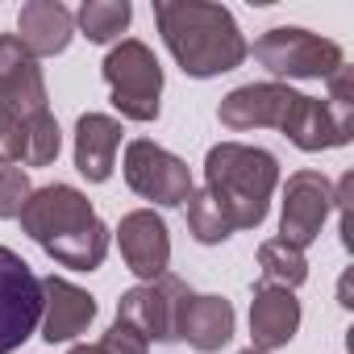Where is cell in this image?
Masks as SVG:
<instances>
[{"label":"cell","instance_id":"cb8c5ba5","mask_svg":"<svg viewBox=\"0 0 354 354\" xmlns=\"http://www.w3.org/2000/svg\"><path fill=\"white\" fill-rule=\"evenodd\" d=\"M100 350H104V354H150V342H146L138 329H129V325L113 321V329L104 333Z\"/></svg>","mask_w":354,"mask_h":354},{"label":"cell","instance_id":"ac0fdd59","mask_svg":"<svg viewBox=\"0 0 354 354\" xmlns=\"http://www.w3.org/2000/svg\"><path fill=\"white\" fill-rule=\"evenodd\" d=\"M59 267H71V271H96L100 263H104V254H109V225L96 217L92 225H84V230H75V234H63V238H55L50 246H42Z\"/></svg>","mask_w":354,"mask_h":354},{"label":"cell","instance_id":"8fae6325","mask_svg":"<svg viewBox=\"0 0 354 354\" xmlns=\"http://www.w3.org/2000/svg\"><path fill=\"white\" fill-rule=\"evenodd\" d=\"M117 246H121L125 267H129L142 283H154L158 275H167V263H171V234H167V221H162L154 209H133V213H125L121 225H117Z\"/></svg>","mask_w":354,"mask_h":354},{"label":"cell","instance_id":"52a82bcc","mask_svg":"<svg viewBox=\"0 0 354 354\" xmlns=\"http://www.w3.org/2000/svg\"><path fill=\"white\" fill-rule=\"evenodd\" d=\"M192 296V288L180 275H158L154 283H138L129 292H121L117 300V321L138 329L146 342H175V325H180L184 300Z\"/></svg>","mask_w":354,"mask_h":354},{"label":"cell","instance_id":"44dd1931","mask_svg":"<svg viewBox=\"0 0 354 354\" xmlns=\"http://www.w3.org/2000/svg\"><path fill=\"white\" fill-rule=\"evenodd\" d=\"M63 150V129L50 113L30 117L21 125V167H50Z\"/></svg>","mask_w":354,"mask_h":354},{"label":"cell","instance_id":"2e32d148","mask_svg":"<svg viewBox=\"0 0 354 354\" xmlns=\"http://www.w3.org/2000/svg\"><path fill=\"white\" fill-rule=\"evenodd\" d=\"M121 121L109 113H84L75 121V171L88 184H104L113 167H117V150H121Z\"/></svg>","mask_w":354,"mask_h":354},{"label":"cell","instance_id":"3957f363","mask_svg":"<svg viewBox=\"0 0 354 354\" xmlns=\"http://www.w3.org/2000/svg\"><path fill=\"white\" fill-rule=\"evenodd\" d=\"M104 84L113 92V109L129 121H154L158 117V96H162V67L154 50L138 38H121L104 63Z\"/></svg>","mask_w":354,"mask_h":354},{"label":"cell","instance_id":"7c38bea8","mask_svg":"<svg viewBox=\"0 0 354 354\" xmlns=\"http://www.w3.org/2000/svg\"><path fill=\"white\" fill-rule=\"evenodd\" d=\"M0 104H5L9 113H17L21 121L50 113L46 109L42 67L13 34H0Z\"/></svg>","mask_w":354,"mask_h":354},{"label":"cell","instance_id":"4fadbf2b","mask_svg":"<svg viewBox=\"0 0 354 354\" xmlns=\"http://www.w3.org/2000/svg\"><path fill=\"white\" fill-rule=\"evenodd\" d=\"M96 317V300L75 288L71 279L63 275H46L42 279V342L46 346H59V342H71L80 337Z\"/></svg>","mask_w":354,"mask_h":354},{"label":"cell","instance_id":"e0dca14e","mask_svg":"<svg viewBox=\"0 0 354 354\" xmlns=\"http://www.w3.org/2000/svg\"><path fill=\"white\" fill-rule=\"evenodd\" d=\"M234 304L225 296H188L180 325H175V342H188L201 354H217L230 337H234Z\"/></svg>","mask_w":354,"mask_h":354},{"label":"cell","instance_id":"5b68a950","mask_svg":"<svg viewBox=\"0 0 354 354\" xmlns=\"http://www.w3.org/2000/svg\"><path fill=\"white\" fill-rule=\"evenodd\" d=\"M42 325V279L30 263L0 246V354H13L26 346Z\"/></svg>","mask_w":354,"mask_h":354},{"label":"cell","instance_id":"9c48e42d","mask_svg":"<svg viewBox=\"0 0 354 354\" xmlns=\"http://www.w3.org/2000/svg\"><path fill=\"white\" fill-rule=\"evenodd\" d=\"M17 221H21V230L38 246H50L55 238L92 225L96 209H92V201L80 188H71V184H46V188H34V196L26 201V209H21Z\"/></svg>","mask_w":354,"mask_h":354},{"label":"cell","instance_id":"d4e9b609","mask_svg":"<svg viewBox=\"0 0 354 354\" xmlns=\"http://www.w3.org/2000/svg\"><path fill=\"white\" fill-rule=\"evenodd\" d=\"M67 354H104V350H100V346H88V342H84V346H71Z\"/></svg>","mask_w":354,"mask_h":354},{"label":"cell","instance_id":"8992f818","mask_svg":"<svg viewBox=\"0 0 354 354\" xmlns=\"http://www.w3.org/2000/svg\"><path fill=\"white\" fill-rule=\"evenodd\" d=\"M125 184L142 196L154 201L162 209H180L192 196V171L184 158H175L171 150H162L150 138H133L125 146Z\"/></svg>","mask_w":354,"mask_h":354},{"label":"cell","instance_id":"5bb4252c","mask_svg":"<svg viewBox=\"0 0 354 354\" xmlns=\"http://www.w3.org/2000/svg\"><path fill=\"white\" fill-rule=\"evenodd\" d=\"M300 329V300L288 288L275 283H254V300H250V337L254 350L271 354L279 346H288Z\"/></svg>","mask_w":354,"mask_h":354},{"label":"cell","instance_id":"7402d4cb","mask_svg":"<svg viewBox=\"0 0 354 354\" xmlns=\"http://www.w3.org/2000/svg\"><path fill=\"white\" fill-rule=\"evenodd\" d=\"M188 234H192L201 246H221V242L234 234L230 217L221 213V205H217L205 188H192V196H188Z\"/></svg>","mask_w":354,"mask_h":354},{"label":"cell","instance_id":"7a4b0ae2","mask_svg":"<svg viewBox=\"0 0 354 354\" xmlns=\"http://www.w3.org/2000/svg\"><path fill=\"white\" fill-rule=\"evenodd\" d=\"M279 188V162L263 146L217 142L205 154V192L221 205L234 230H259Z\"/></svg>","mask_w":354,"mask_h":354},{"label":"cell","instance_id":"277c9868","mask_svg":"<svg viewBox=\"0 0 354 354\" xmlns=\"http://www.w3.org/2000/svg\"><path fill=\"white\" fill-rule=\"evenodd\" d=\"M254 59L283 80H329L346 67V55L333 38L308 34L300 26H275L254 42Z\"/></svg>","mask_w":354,"mask_h":354},{"label":"cell","instance_id":"603a6c76","mask_svg":"<svg viewBox=\"0 0 354 354\" xmlns=\"http://www.w3.org/2000/svg\"><path fill=\"white\" fill-rule=\"evenodd\" d=\"M30 196H34V184H30L26 167H0V217L17 221Z\"/></svg>","mask_w":354,"mask_h":354},{"label":"cell","instance_id":"ffe728a7","mask_svg":"<svg viewBox=\"0 0 354 354\" xmlns=\"http://www.w3.org/2000/svg\"><path fill=\"white\" fill-rule=\"evenodd\" d=\"M259 271H263L259 283H275V288L292 292V288H300L308 279V259H304V250L288 246L283 238H267L259 246Z\"/></svg>","mask_w":354,"mask_h":354},{"label":"cell","instance_id":"6da1fadb","mask_svg":"<svg viewBox=\"0 0 354 354\" xmlns=\"http://www.w3.org/2000/svg\"><path fill=\"white\" fill-rule=\"evenodd\" d=\"M154 26L171 59L192 80H213L246 63L250 46L225 5L209 0H154Z\"/></svg>","mask_w":354,"mask_h":354},{"label":"cell","instance_id":"9a60e30c","mask_svg":"<svg viewBox=\"0 0 354 354\" xmlns=\"http://www.w3.org/2000/svg\"><path fill=\"white\" fill-rule=\"evenodd\" d=\"M71 34H75V13L59 0H30L17 13V42L34 55V59H50V55H63L71 46Z\"/></svg>","mask_w":354,"mask_h":354},{"label":"cell","instance_id":"d6986e66","mask_svg":"<svg viewBox=\"0 0 354 354\" xmlns=\"http://www.w3.org/2000/svg\"><path fill=\"white\" fill-rule=\"evenodd\" d=\"M133 21V5L129 0H84L80 13H75V26L84 30L88 42H117Z\"/></svg>","mask_w":354,"mask_h":354},{"label":"cell","instance_id":"30bf717a","mask_svg":"<svg viewBox=\"0 0 354 354\" xmlns=\"http://www.w3.org/2000/svg\"><path fill=\"white\" fill-rule=\"evenodd\" d=\"M296 104H300V92H292L288 84H242L217 104V121L234 133L267 129V125L283 133Z\"/></svg>","mask_w":354,"mask_h":354},{"label":"cell","instance_id":"484cf974","mask_svg":"<svg viewBox=\"0 0 354 354\" xmlns=\"http://www.w3.org/2000/svg\"><path fill=\"white\" fill-rule=\"evenodd\" d=\"M238 354H263V350H254V346H250V350H238Z\"/></svg>","mask_w":354,"mask_h":354},{"label":"cell","instance_id":"ba28073f","mask_svg":"<svg viewBox=\"0 0 354 354\" xmlns=\"http://www.w3.org/2000/svg\"><path fill=\"white\" fill-rule=\"evenodd\" d=\"M333 213V184L321 171H292L283 184V209H279V238L296 250L313 246L321 238L325 217Z\"/></svg>","mask_w":354,"mask_h":354}]
</instances>
